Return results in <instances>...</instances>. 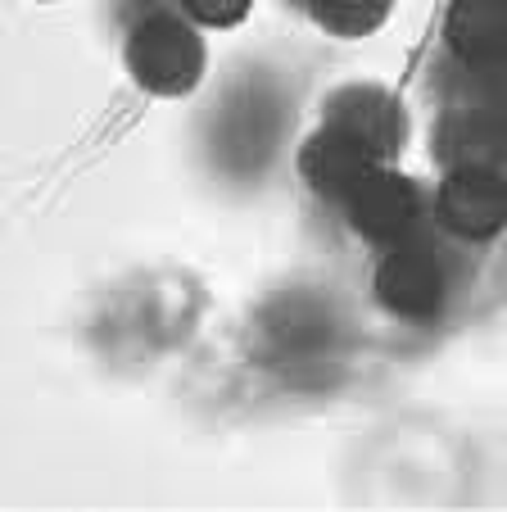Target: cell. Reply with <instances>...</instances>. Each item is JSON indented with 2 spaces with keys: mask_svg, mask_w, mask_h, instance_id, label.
Masks as SVG:
<instances>
[{
  "mask_svg": "<svg viewBox=\"0 0 507 512\" xmlns=\"http://www.w3.org/2000/svg\"><path fill=\"white\" fill-rule=\"evenodd\" d=\"M290 5H304V10H308V0H290Z\"/></svg>",
  "mask_w": 507,
  "mask_h": 512,
  "instance_id": "cell-13",
  "label": "cell"
},
{
  "mask_svg": "<svg viewBox=\"0 0 507 512\" xmlns=\"http://www.w3.org/2000/svg\"><path fill=\"white\" fill-rule=\"evenodd\" d=\"M440 223L462 241H489L507 227V177L485 168L449 173L440 186Z\"/></svg>",
  "mask_w": 507,
  "mask_h": 512,
  "instance_id": "cell-6",
  "label": "cell"
},
{
  "mask_svg": "<svg viewBox=\"0 0 507 512\" xmlns=\"http://www.w3.org/2000/svg\"><path fill=\"white\" fill-rule=\"evenodd\" d=\"M182 5L195 23H209V28H231L249 14V0H182Z\"/></svg>",
  "mask_w": 507,
  "mask_h": 512,
  "instance_id": "cell-12",
  "label": "cell"
},
{
  "mask_svg": "<svg viewBox=\"0 0 507 512\" xmlns=\"http://www.w3.org/2000/svg\"><path fill=\"white\" fill-rule=\"evenodd\" d=\"M308 10L335 37H367V32H376L385 23L390 0H308Z\"/></svg>",
  "mask_w": 507,
  "mask_h": 512,
  "instance_id": "cell-11",
  "label": "cell"
},
{
  "mask_svg": "<svg viewBox=\"0 0 507 512\" xmlns=\"http://www.w3.org/2000/svg\"><path fill=\"white\" fill-rule=\"evenodd\" d=\"M376 295L390 313L408 322H431L444 309V295H449V277H444V263L431 245H412L399 241L376 268Z\"/></svg>",
  "mask_w": 507,
  "mask_h": 512,
  "instance_id": "cell-3",
  "label": "cell"
},
{
  "mask_svg": "<svg viewBox=\"0 0 507 512\" xmlns=\"http://www.w3.org/2000/svg\"><path fill=\"white\" fill-rule=\"evenodd\" d=\"M372 168H376V159L367 155L363 145H354L345 132H335V127H326V123H322V132L304 145V155H299L304 182L313 186L317 195H326V200H349L354 186L363 182Z\"/></svg>",
  "mask_w": 507,
  "mask_h": 512,
  "instance_id": "cell-9",
  "label": "cell"
},
{
  "mask_svg": "<svg viewBox=\"0 0 507 512\" xmlns=\"http://www.w3.org/2000/svg\"><path fill=\"white\" fill-rule=\"evenodd\" d=\"M259 340L272 368L308 372V368H326V358H335L340 322L313 295H281V300H272L263 309Z\"/></svg>",
  "mask_w": 507,
  "mask_h": 512,
  "instance_id": "cell-2",
  "label": "cell"
},
{
  "mask_svg": "<svg viewBox=\"0 0 507 512\" xmlns=\"http://www.w3.org/2000/svg\"><path fill=\"white\" fill-rule=\"evenodd\" d=\"M349 223L376 245H399L417 232L421 223V195L408 177L390 168H372L349 195Z\"/></svg>",
  "mask_w": 507,
  "mask_h": 512,
  "instance_id": "cell-5",
  "label": "cell"
},
{
  "mask_svg": "<svg viewBox=\"0 0 507 512\" xmlns=\"http://www.w3.org/2000/svg\"><path fill=\"white\" fill-rule=\"evenodd\" d=\"M444 37L462 68L507 59V0H453Z\"/></svg>",
  "mask_w": 507,
  "mask_h": 512,
  "instance_id": "cell-10",
  "label": "cell"
},
{
  "mask_svg": "<svg viewBox=\"0 0 507 512\" xmlns=\"http://www.w3.org/2000/svg\"><path fill=\"white\" fill-rule=\"evenodd\" d=\"M326 127L345 132L354 145H363L367 155L381 164L408 136V123H403V109L394 105V96L376 87H345L326 100Z\"/></svg>",
  "mask_w": 507,
  "mask_h": 512,
  "instance_id": "cell-7",
  "label": "cell"
},
{
  "mask_svg": "<svg viewBox=\"0 0 507 512\" xmlns=\"http://www.w3.org/2000/svg\"><path fill=\"white\" fill-rule=\"evenodd\" d=\"M218 150L231 173L263 168L277 145V105L263 91H240L227 109H218Z\"/></svg>",
  "mask_w": 507,
  "mask_h": 512,
  "instance_id": "cell-8",
  "label": "cell"
},
{
  "mask_svg": "<svg viewBox=\"0 0 507 512\" xmlns=\"http://www.w3.org/2000/svg\"><path fill=\"white\" fill-rule=\"evenodd\" d=\"M435 159L449 173H462V168L503 173L507 168V109L467 105V100L453 105L435 123Z\"/></svg>",
  "mask_w": 507,
  "mask_h": 512,
  "instance_id": "cell-4",
  "label": "cell"
},
{
  "mask_svg": "<svg viewBox=\"0 0 507 512\" xmlns=\"http://www.w3.org/2000/svg\"><path fill=\"white\" fill-rule=\"evenodd\" d=\"M127 64L136 82L159 96H182L204 73V46L182 14H145L127 37Z\"/></svg>",
  "mask_w": 507,
  "mask_h": 512,
  "instance_id": "cell-1",
  "label": "cell"
}]
</instances>
